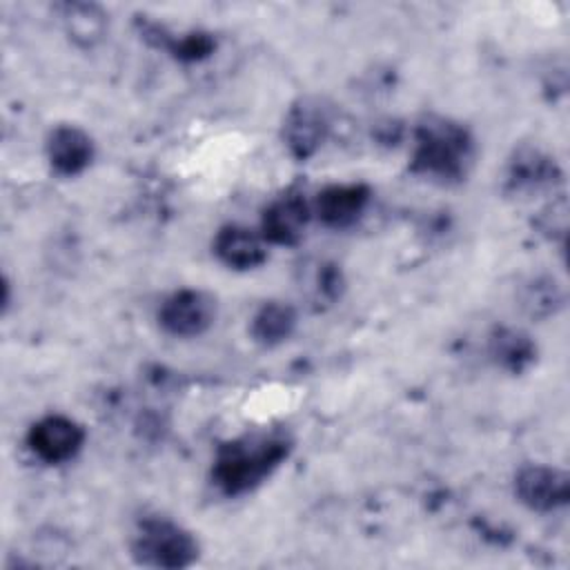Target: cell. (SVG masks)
Returning a JSON list of instances; mask_svg holds the SVG:
<instances>
[{"label":"cell","instance_id":"cell-1","mask_svg":"<svg viewBox=\"0 0 570 570\" xmlns=\"http://www.w3.org/2000/svg\"><path fill=\"white\" fill-rule=\"evenodd\" d=\"M292 441L283 432H252L218 448L214 481L227 494H243L261 485L289 454Z\"/></svg>","mask_w":570,"mask_h":570},{"label":"cell","instance_id":"cell-2","mask_svg":"<svg viewBox=\"0 0 570 570\" xmlns=\"http://www.w3.org/2000/svg\"><path fill=\"white\" fill-rule=\"evenodd\" d=\"M472 163L468 129L448 118H428L416 127L412 169L436 180H459Z\"/></svg>","mask_w":570,"mask_h":570},{"label":"cell","instance_id":"cell-3","mask_svg":"<svg viewBox=\"0 0 570 570\" xmlns=\"http://www.w3.org/2000/svg\"><path fill=\"white\" fill-rule=\"evenodd\" d=\"M198 541L183 525L165 517H147L131 537V554L140 566L178 570L198 559Z\"/></svg>","mask_w":570,"mask_h":570},{"label":"cell","instance_id":"cell-4","mask_svg":"<svg viewBox=\"0 0 570 570\" xmlns=\"http://www.w3.org/2000/svg\"><path fill=\"white\" fill-rule=\"evenodd\" d=\"M216 321V298L205 289H178L158 309L160 327L178 338L205 334Z\"/></svg>","mask_w":570,"mask_h":570},{"label":"cell","instance_id":"cell-5","mask_svg":"<svg viewBox=\"0 0 570 570\" xmlns=\"http://www.w3.org/2000/svg\"><path fill=\"white\" fill-rule=\"evenodd\" d=\"M85 443V430L78 421L65 414H49L38 419L27 434V445L40 461L49 465L73 459Z\"/></svg>","mask_w":570,"mask_h":570},{"label":"cell","instance_id":"cell-6","mask_svg":"<svg viewBox=\"0 0 570 570\" xmlns=\"http://www.w3.org/2000/svg\"><path fill=\"white\" fill-rule=\"evenodd\" d=\"M514 492L525 508L537 512H552L568 503L570 479L561 468L532 463L517 472Z\"/></svg>","mask_w":570,"mask_h":570},{"label":"cell","instance_id":"cell-7","mask_svg":"<svg viewBox=\"0 0 570 570\" xmlns=\"http://www.w3.org/2000/svg\"><path fill=\"white\" fill-rule=\"evenodd\" d=\"M327 111L318 100L303 98L285 116L283 140L289 154L298 160H307L318 151L327 136Z\"/></svg>","mask_w":570,"mask_h":570},{"label":"cell","instance_id":"cell-8","mask_svg":"<svg viewBox=\"0 0 570 570\" xmlns=\"http://www.w3.org/2000/svg\"><path fill=\"white\" fill-rule=\"evenodd\" d=\"M312 203L301 191H287L263 212L261 234L274 245H296L312 218Z\"/></svg>","mask_w":570,"mask_h":570},{"label":"cell","instance_id":"cell-9","mask_svg":"<svg viewBox=\"0 0 570 570\" xmlns=\"http://www.w3.org/2000/svg\"><path fill=\"white\" fill-rule=\"evenodd\" d=\"M370 203V187L363 183L330 185L318 191L312 212L327 227L352 225Z\"/></svg>","mask_w":570,"mask_h":570},{"label":"cell","instance_id":"cell-10","mask_svg":"<svg viewBox=\"0 0 570 570\" xmlns=\"http://www.w3.org/2000/svg\"><path fill=\"white\" fill-rule=\"evenodd\" d=\"M214 254L229 269H254L267 258V240L245 225H225L214 236Z\"/></svg>","mask_w":570,"mask_h":570},{"label":"cell","instance_id":"cell-11","mask_svg":"<svg viewBox=\"0 0 570 570\" xmlns=\"http://www.w3.org/2000/svg\"><path fill=\"white\" fill-rule=\"evenodd\" d=\"M47 158L60 176H76L89 167L94 140L78 125H56L47 136Z\"/></svg>","mask_w":570,"mask_h":570},{"label":"cell","instance_id":"cell-12","mask_svg":"<svg viewBox=\"0 0 570 570\" xmlns=\"http://www.w3.org/2000/svg\"><path fill=\"white\" fill-rule=\"evenodd\" d=\"M557 163L539 149H519L508 167V187L514 191H530L552 187L559 180Z\"/></svg>","mask_w":570,"mask_h":570},{"label":"cell","instance_id":"cell-13","mask_svg":"<svg viewBox=\"0 0 570 570\" xmlns=\"http://www.w3.org/2000/svg\"><path fill=\"white\" fill-rule=\"evenodd\" d=\"M298 323V314L289 303L267 301L256 309L249 323V334L258 345L274 347L285 343Z\"/></svg>","mask_w":570,"mask_h":570},{"label":"cell","instance_id":"cell-14","mask_svg":"<svg viewBox=\"0 0 570 570\" xmlns=\"http://www.w3.org/2000/svg\"><path fill=\"white\" fill-rule=\"evenodd\" d=\"M490 356L492 361L510 374H521L534 363L537 345L528 334L514 327H499L490 336Z\"/></svg>","mask_w":570,"mask_h":570},{"label":"cell","instance_id":"cell-15","mask_svg":"<svg viewBox=\"0 0 570 570\" xmlns=\"http://www.w3.org/2000/svg\"><path fill=\"white\" fill-rule=\"evenodd\" d=\"M60 20L67 36L80 47H94L107 33V16L98 4L91 2L60 4Z\"/></svg>","mask_w":570,"mask_h":570},{"label":"cell","instance_id":"cell-16","mask_svg":"<svg viewBox=\"0 0 570 570\" xmlns=\"http://www.w3.org/2000/svg\"><path fill=\"white\" fill-rule=\"evenodd\" d=\"M521 307L532 318H546L563 305V289L550 276H534L521 289Z\"/></svg>","mask_w":570,"mask_h":570}]
</instances>
